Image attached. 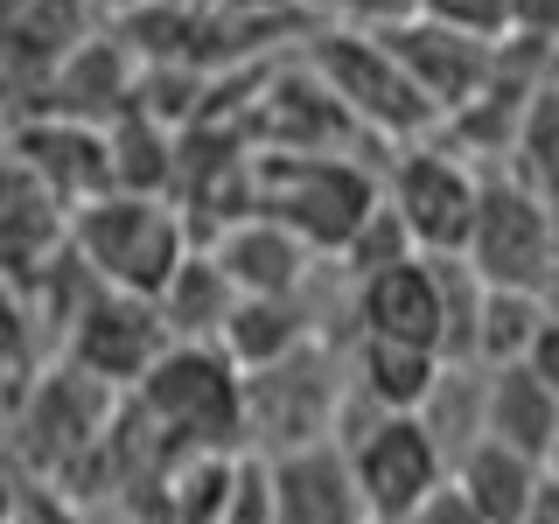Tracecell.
Wrapping results in <instances>:
<instances>
[{
    "mask_svg": "<svg viewBox=\"0 0 559 524\" xmlns=\"http://www.w3.org/2000/svg\"><path fill=\"white\" fill-rule=\"evenodd\" d=\"M63 252L78 259V266L92 273L105 294L154 301V294L175 279V266L197 252V245H189L182 203L140 196V189H105V196H92L84 210H70Z\"/></svg>",
    "mask_w": 559,
    "mask_h": 524,
    "instance_id": "1",
    "label": "cell"
},
{
    "mask_svg": "<svg viewBox=\"0 0 559 524\" xmlns=\"http://www.w3.org/2000/svg\"><path fill=\"white\" fill-rule=\"evenodd\" d=\"M378 210V175L349 154H252V217L280 224L308 259H343Z\"/></svg>",
    "mask_w": 559,
    "mask_h": 524,
    "instance_id": "2",
    "label": "cell"
},
{
    "mask_svg": "<svg viewBox=\"0 0 559 524\" xmlns=\"http://www.w3.org/2000/svg\"><path fill=\"white\" fill-rule=\"evenodd\" d=\"M133 419L162 433L168 468L189 454H238V371L217 357V343H168L133 384Z\"/></svg>",
    "mask_w": 559,
    "mask_h": 524,
    "instance_id": "3",
    "label": "cell"
},
{
    "mask_svg": "<svg viewBox=\"0 0 559 524\" xmlns=\"http://www.w3.org/2000/svg\"><path fill=\"white\" fill-rule=\"evenodd\" d=\"M343 427V378L329 364L322 336L287 349L266 371L238 378V433H252V454H301V448H336Z\"/></svg>",
    "mask_w": 559,
    "mask_h": 524,
    "instance_id": "4",
    "label": "cell"
},
{
    "mask_svg": "<svg viewBox=\"0 0 559 524\" xmlns=\"http://www.w3.org/2000/svg\"><path fill=\"white\" fill-rule=\"evenodd\" d=\"M552 245H559V217L518 175H483V196L476 217H468L462 238V266L483 279V287H511V294H538L552 266Z\"/></svg>",
    "mask_w": 559,
    "mask_h": 524,
    "instance_id": "5",
    "label": "cell"
},
{
    "mask_svg": "<svg viewBox=\"0 0 559 524\" xmlns=\"http://www.w3.org/2000/svg\"><path fill=\"white\" fill-rule=\"evenodd\" d=\"M308 78L322 84L329 98H336V112L349 119V127L399 133V140L433 127L427 98L406 84V70L392 63V49H384L378 35H364V28H329V35H314Z\"/></svg>",
    "mask_w": 559,
    "mask_h": 524,
    "instance_id": "6",
    "label": "cell"
},
{
    "mask_svg": "<svg viewBox=\"0 0 559 524\" xmlns=\"http://www.w3.org/2000/svg\"><path fill=\"white\" fill-rule=\"evenodd\" d=\"M336 454H343L349 489H357L364 524H399L406 511H419V503L448 483L441 448L427 441V427H419L413 413H384V419H371V427H357Z\"/></svg>",
    "mask_w": 559,
    "mask_h": 524,
    "instance_id": "7",
    "label": "cell"
},
{
    "mask_svg": "<svg viewBox=\"0 0 559 524\" xmlns=\"http://www.w3.org/2000/svg\"><path fill=\"white\" fill-rule=\"evenodd\" d=\"M384 210L399 217V231L419 259H454L468 238V217H476V196H483V175L462 162V154H441V147H413L399 154L392 175H384Z\"/></svg>",
    "mask_w": 559,
    "mask_h": 524,
    "instance_id": "8",
    "label": "cell"
},
{
    "mask_svg": "<svg viewBox=\"0 0 559 524\" xmlns=\"http://www.w3.org/2000/svg\"><path fill=\"white\" fill-rule=\"evenodd\" d=\"M168 349V322L154 301H133V294H105L92 287L84 294V308L63 322V364L78 378L105 384V392H119V384H133L154 371V357Z\"/></svg>",
    "mask_w": 559,
    "mask_h": 524,
    "instance_id": "9",
    "label": "cell"
},
{
    "mask_svg": "<svg viewBox=\"0 0 559 524\" xmlns=\"http://www.w3.org/2000/svg\"><path fill=\"white\" fill-rule=\"evenodd\" d=\"M378 43L392 49V63L406 70V84L427 98L433 119H454L468 105L489 98L497 84V43H468V35H448V28H427V22H399V28H378Z\"/></svg>",
    "mask_w": 559,
    "mask_h": 524,
    "instance_id": "10",
    "label": "cell"
},
{
    "mask_svg": "<svg viewBox=\"0 0 559 524\" xmlns=\"http://www.w3.org/2000/svg\"><path fill=\"white\" fill-rule=\"evenodd\" d=\"M357 336L433 349V357L448 364V301H441L433 259L413 252V259H392V266L357 279Z\"/></svg>",
    "mask_w": 559,
    "mask_h": 524,
    "instance_id": "11",
    "label": "cell"
},
{
    "mask_svg": "<svg viewBox=\"0 0 559 524\" xmlns=\"http://www.w3.org/2000/svg\"><path fill=\"white\" fill-rule=\"evenodd\" d=\"M8 154H14V162H22V168H28L63 210H84L92 196H105V189H112V162H105V127H84V119L35 112L28 127H14Z\"/></svg>",
    "mask_w": 559,
    "mask_h": 524,
    "instance_id": "12",
    "label": "cell"
},
{
    "mask_svg": "<svg viewBox=\"0 0 559 524\" xmlns=\"http://www.w3.org/2000/svg\"><path fill=\"white\" fill-rule=\"evenodd\" d=\"M203 259L224 273V287H231V294H252V301L301 294L308 273H314V259L287 231H280V224H266V217H231L217 238H210Z\"/></svg>",
    "mask_w": 559,
    "mask_h": 524,
    "instance_id": "13",
    "label": "cell"
},
{
    "mask_svg": "<svg viewBox=\"0 0 559 524\" xmlns=\"http://www.w3.org/2000/svg\"><path fill=\"white\" fill-rule=\"evenodd\" d=\"M63 224H70V210L14 154H0V279H35L43 266H57Z\"/></svg>",
    "mask_w": 559,
    "mask_h": 524,
    "instance_id": "14",
    "label": "cell"
},
{
    "mask_svg": "<svg viewBox=\"0 0 559 524\" xmlns=\"http://www.w3.org/2000/svg\"><path fill=\"white\" fill-rule=\"evenodd\" d=\"M266 489H273L266 524H364L357 489H349L336 448L273 454V462H266Z\"/></svg>",
    "mask_w": 559,
    "mask_h": 524,
    "instance_id": "15",
    "label": "cell"
},
{
    "mask_svg": "<svg viewBox=\"0 0 559 524\" xmlns=\"http://www.w3.org/2000/svg\"><path fill=\"white\" fill-rule=\"evenodd\" d=\"M84 0H0V70L49 84V70L84 43Z\"/></svg>",
    "mask_w": 559,
    "mask_h": 524,
    "instance_id": "16",
    "label": "cell"
},
{
    "mask_svg": "<svg viewBox=\"0 0 559 524\" xmlns=\"http://www.w3.org/2000/svg\"><path fill=\"white\" fill-rule=\"evenodd\" d=\"M552 427H559V398L524 371V364L483 371V441H497V448H511V454L546 468Z\"/></svg>",
    "mask_w": 559,
    "mask_h": 524,
    "instance_id": "17",
    "label": "cell"
},
{
    "mask_svg": "<svg viewBox=\"0 0 559 524\" xmlns=\"http://www.w3.org/2000/svg\"><path fill=\"white\" fill-rule=\"evenodd\" d=\"M448 489L483 524H524V511H532L538 489H546V468L524 462V454H511V448H497V441H476L468 454L448 462Z\"/></svg>",
    "mask_w": 559,
    "mask_h": 524,
    "instance_id": "18",
    "label": "cell"
},
{
    "mask_svg": "<svg viewBox=\"0 0 559 524\" xmlns=\"http://www.w3.org/2000/svg\"><path fill=\"white\" fill-rule=\"evenodd\" d=\"M441 378V357L433 349H406V343H378V336H357V364H349V392L364 398L378 419L384 413H419Z\"/></svg>",
    "mask_w": 559,
    "mask_h": 524,
    "instance_id": "19",
    "label": "cell"
},
{
    "mask_svg": "<svg viewBox=\"0 0 559 524\" xmlns=\"http://www.w3.org/2000/svg\"><path fill=\"white\" fill-rule=\"evenodd\" d=\"M538 322H546V301L538 294H511V287H483L476 322H468V357L476 371H503V364H524Z\"/></svg>",
    "mask_w": 559,
    "mask_h": 524,
    "instance_id": "20",
    "label": "cell"
},
{
    "mask_svg": "<svg viewBox=\"0 0 559 524\" xmlns=\"http://www.w3.org/2000/svg\"><path fill=\"white\" fill-rule=\"evenodd\" d=\"M413 22L468 43H511V0H413Z\"/></svg>",
    "mask_w": 559,
    "mask_h": 524,
    "instance_id": "21",
    "label": "cell"
},
{
    "mask_svg": "<svg viewBox=\"0 0 559 524\" xmlns=\"http://www.w3.org/2000/svg\"><path fill=\"white\" fill-rule=\"evenodd\" d=\"M511 35L559 49V0H511Z\"/></svg>",
    "mask_w": 559,
    "mask_h": 524,
    "instance_id": "22",
    "label": "cell"
},
{
    "mask_svg": "<svg viewBox=\"0 0 559 524\" xmlns=\"http://www.w3.org/2000/svg\"><path fill=\"white\" fill-rule=\"evenodd\" d=\"M8 524H84L57 489H22V497L8 503Z\"/></svg>",
    "mask_w": 559,
    "mask_h": 524,
    "instance_id": "23",
    "label": "cell"
},
{
    "mask_svg": "<svg viewBox=\"0 0 559 524\" xmlns=\"http://www.w3.org/2000/svg\"><path fill=\"white\" fill-rule=\"evenodd\" d=\"M524 371H532V378L559 398V314H546V322H538L532 349H524Z\"/></svg>",
    "mask_w": 559,
    "mask_h": 524,
    "instance_id": "24",
    "label": "cell"
},
{
    "mask_svg": "<svg viewBox=\"0 0 559 524\" xmlns=\"http://www.w3.org/2000/svg\"><path fill=\"white\" fill-rule=\"evenodd\" d=\"M399 524H483V517H476V511H468V503H462V497H454V489L441 483L427 503H419V511H406Z\"/></svg>",
    "mask_w": 559,
    "mask_h": 524,
    "instance_id": "25",
    "label": "cell"
},
{
    "mask_svg": "<svg viewBox=\"0 0 559 524\" xmlns=\"http://www.w3.org/2000/svg\"><path fill=\"white\" fill-rule=\"evenodd\" d=\"M524 524H559V476H546V489H538V503L524 511Z\"/></svg>",
    "mask_w": 559,
    "mask_h": 524,
    "instance_id": "26",
    "label": "cell"
},
{
    "mask_svg": "<svg viewBox=\"0 0 559 524\" xmlns=\"http://www.w3.org/2000/svg\"><path fill=\"white\" fill-rule=\"evenodd\" d=\"M538 301H546V314H559V245H552V266H546V287H538Z\"/></svg>",
    "mask_w": 559,
    "mask_h": 524,
    "instance_id": "27",
    "label": "cell"
},
{
    "mask_svg": "<svg viewBox=\"0 0 559 524\" xmlns=\"http://www.w3.org/2000/svg\"><path fill=\"white\" fill-rule=\"evenodd\" d=\"M546 476H559V427H552V454H546Z\"/></svg>",
    "mask_w": 559,
    "mask_h": 524,
    "instance_id": "28",
    "label": "cell"
}]
</instances>
